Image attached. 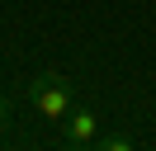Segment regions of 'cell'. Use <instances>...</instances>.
I'll use <instances>...</instances> for the list:
<instances>
[{"label":"cell","instance_id":"6da1fadb","mask_svg":"<svg viewBox=\"0 0 156 151\" xmlns=\"http://www.w3.org/2000/svg\"><path fill=\"white\" fill-rule=\"evenodd\" d=\"M71 80L66 76H57V71H43V76H33L29 80V104L43 113V118H52V123H62L71 113Z\"/></svg>","mask_w":156,"mask_h":151},{"label":"cell","instance_id":"7a4b0ae2","mask_svg":"<svg viewBox=\"0 0 156 151\" xmlns=\"http://www.w3.org/2000/svg\"><path fill=\"white\" fill-rule=\"evenodd\" d=\"M99 113L95 109H71L66 118H62V142L66 146H95V137H99Z\"/></svg>","mask_w":156,"mask_h":151},{"label":"cell","instance_id":"3957f363","mask_svg":"<svg viewBox=\"0 0 156 151\" xmlns=\"http://www.w3.org/2000/svg\"><path fill=\"white\" fill-rule=\"evenodd\" d=\"M133 132H109V137H95V151H133Z\"/></svg>","mask_w":156,"mask_h":151},{"label":"cell","instance_id":"277c9868","mask_svg":"<svg viewBox=\"0 0 156 151\" xmlns=\"http://www.w3.org/2000/svg\"><path fill=\"white\" fill-rule=\"evenodd\" d=\"M5 123H10V99L0 94V128H5Z\"/></svg>","mask_w":156,"mask_h":151}]
</instances>
